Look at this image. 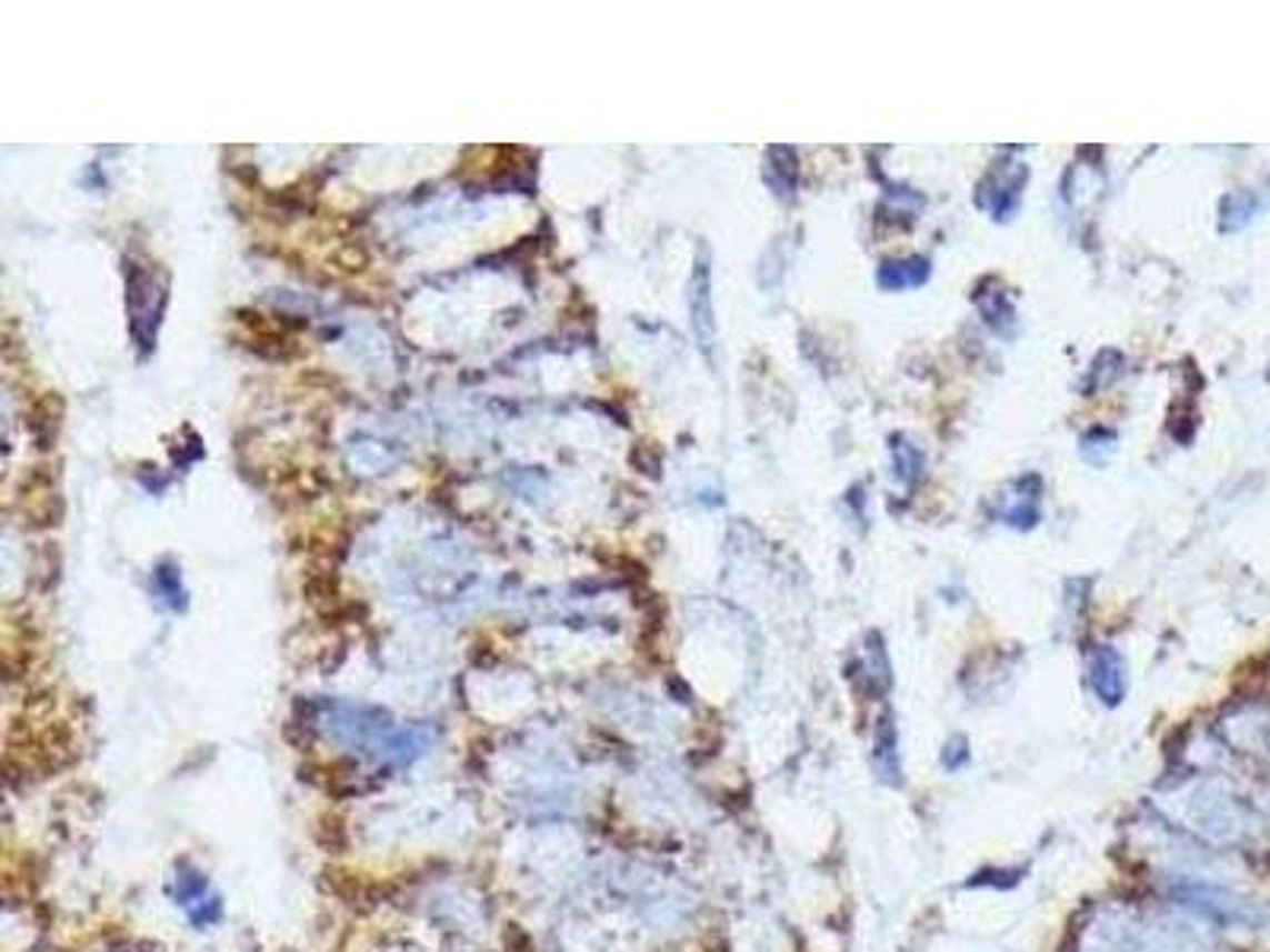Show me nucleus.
I'll return each mask as SVG.
<instances>
[{"mask_svg":"<svg viewBox=\"0 0 1270 952\" xmlns=\"http://www.w3.org/2000/svg\"><path fill=\"white\" fill-rule=\"evenodd\" d=\"M1023 184H1026V166L994 169V172L979 184L976 203H979L981 210L991 213V220H1010V217L1020 210Z\"/></svg>","mask_w":1270,"mask_h":952,"instance_id":"obj_1","label":"nucleus"},{"mask_svg":"<svg viewBox=\"0 0 1270 952\" xmlns=\"http://www.w3.org/2000/svg\"><path fill=\"white\" fill-rule=\"evenodd\" d=\"M712 277H709V261L702 258L696 264L692 273V295H690V311H692V331L699 337V347L709 353L714 340V321H712Z\"/></svg>","mask_w":1270,"mask_h":952,"instance_id":"obj_2","label":"nucleus"},{"mask_svg":"<svg viewBox=\"0 0 1270 952\" xmlns=\"http://www.w3.org/2000/svg\"><path fill=\"white\" fill-rule=\"evenodd\" d=\"M1092 687L1109 705H1118L1124 695V664H1121V654L1109 644L1096 648L1092 654Z\"/></svg>","mask_w":1270,"mask_h":952,"instance_id":"obj_3","label":"nucleus"},{"mask_svg":"<svg viewBox=\"0 0 1270 952\" xmlns=\"http://www.w3.org/2000/svg\"><path fill=\"white\" fill-rule=\"evenodd\" d=\"M931 277V261L912 254V258H899V261H887L877 270V287L883 292H902V289H914L921 283H928Z\"/></svg>","mask_w":1270,"mask_h":952,"instance_id":"obj_4","label":"nucleus"},{"mask_svg":"<svg viewBox=\"0 0 1270 952\" xmlns=\"http://www.w3.org/2000/svg\"><path fill=\"white\" fill-rule=\"evenodd\" d=\"M766 181L779 198L791 200L798 188V153L791 147H772L766 156Z\"/></svg>","mask_w":1270,"mask_h":952,"instance_id":"obj_5","label":"nucleus"},{"mask_svg":"<svg viewBox=\"0 0 1270 952\" xmlns=\"http://www.w3.org/2000/svg\"><path fill=\"white\" fill-rule=\"evenodd\" d=\"M1026 487H1029V477H1026V483H1020V492L1010 499V505L1001 511V518L1010 524V528H1017V531H1029L1036 521H1039V492H1042V487H1036L1032 492H1026Z\"/></svg>","mask_w":1270,"mask_h":952,"instance_id":"obj_6","label":"nucleus"},{"mask_svg":"<svg viewBox=\"0 0 1270 952\" xmlns=\"http://www.w3.org/2000/svg\"><path fill=\"white\" fill-rule=\"evenodd\" d=\"M892 464H896V477H899V480L912 483V480L921 477L924 458H921V451H918L912 442L896 439V442H892Z\"/></svg>","mask_w":1270,"mask_h":952,"instance_id":"obj_7","label":"nucleus"},{"mask_svg":"<svg viewBox=\"0 0 1270 952\" xmlns=\"http://www.w3.org/2000/svg\"><path fill=\"white\" fill-rule=\"evenodd\" d=\"M1223 232H1239L1242 226H1246L1248 220H1251V213H1254V198L1248 194V191H1236V194H1229V198L1223 200Z\"/></svg>","mask_w":1270,"mask_h":952,"instance_id":"obj_8","label":"nucleus"},{"mask_svg":"<svg viewBox=\"0 0 1270 952\" xmlns=\"http://www.w3.org/2000/svg\"><path fill=\"white\" fill-rule=\"evenodd\" d=\"M991 299H994L991 305L979 302V309H981V314H984V321H988L994 331H1010V328H1013V318H1017V311H1013V302H1010V295H1007V292H994Z\"/></svg>","mask_w":1270,"mask_h":952,"instance_id":"obj_9","label":"nucleus"},{"mask_svg":"<svg viewBox=\"0 0 1270 952\" xmlns=\"http://www.w3.org/2000/svg\"><path fill=\"white\" fill-rule=\"evenodd\" d=\"M1080 451H1083V458H1087L1090 464H1106L1109 454L1114 451V432H1109V429H1092L1090 435L1083 439V444H1080Z\"/></svg>","mask_w":1270,"mask_h":952,"instance_id":"obj_10","label":"nucleus"}]
</instances>
